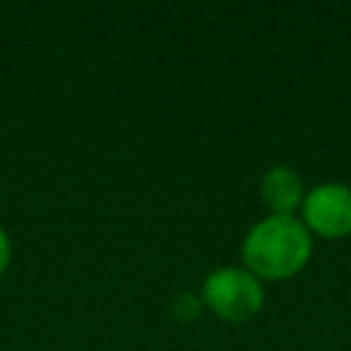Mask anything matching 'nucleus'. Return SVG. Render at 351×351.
I'll return each mask as SVG.
<instances>
[{
    "label": "nucleus",
    "instance_id": "1",
    "mask_svg": "<svg viewBox=\"0 0 351 351\" xmlns=\"http://www.w3.org/2000/svg\"><path fill=\"white\" fill-rule=\"evenodd\" d=\"M313 255V236L296 214H266L241 239V261L258 280H288Z\"/></svg>",
    "mask_w": 351,
    "mask_h": 351
},
{
    "label": "nucleus",
    "instance_id": "2",
    "mask_svg": "<svg viewBox=\"0 0 351 351\" xmlns=\"http://www.w3.org/2000/svg\"><path fill=\"white\" fill-rule=\"evenodd\" d=\"M203 304L225 321H250L263 307V282L244 266H217L200 285Z\"/></svg>",
    "mask_w": 351,
    "mask_h": 351
},
{
    "label": "nucleus",
    "instance_id": "3",
    "mask_svg": "<svg viewBox=\"0 0 351 351\" xmlns=\"http://www.w3.org/2000/svg\"><path fill=\"white\" fill-rule=\"evenodd\" d=\"M302 222L310 236L321 239H343L351 236V186L326 181L304 192L302 200Z\"/></svg>",
    "mask_w": 351,
    "mask_h": 351
},
{
    "label": "nucleus",
    "instance_id": "4",
    "mask_svg": "<svg viewBox=\"0 0 351 351\" xmlns=\"http://www.w3.org/2000/svg\"><path fill=\"white\" fill-rule=\"evenodd\" d=\"M261 197L269 206V214H293L304 200L302 176L288 165L269 167L261 178Z\"/></svg>",
    "mask_w": 351,
    "mask_h": 351
},
{
    "label": "nucleus",
    "instance_id": "5",
    "mask_svg": "<svg viewBox=\"0 0 351 351\" xmlns=\"http://www.w3.org/2000/svg\"><path fill=\"white\" fill-rule=\"evenodd\" d=\"M8 261H11V241H8V233L0 228V274L5 271Z\"/></svg>",
    "mask_w": 351,
    "mask_h": 351
}]
</instances>
